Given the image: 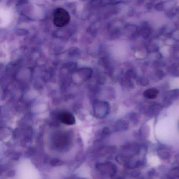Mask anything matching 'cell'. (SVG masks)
Instances as JSON below:
<instances>
[{"instance_id": "3957f363", "label": "cell", "mask_w": 179, "mask_h": 179, "mask_svg": "<svg viewBox=\"0 0 179 179\" xmlns=\"http://www.w3.org/2000/svg\"><path fill=\"white\" fill-rule=\"evenodd\" d=\"M159 93L158 91L155 88H151L145 91L144 92V96L149 99H154L156 98Z\"/></svg>"}, {"instance_id": "7a4b0ae2", "label": "cell", "mask_w": 179, "mask_h": 179, "mask_svg": "<svg viewBox=\"0 0 179 179\" xmlns=\"http://www.w3.org/2000/svg\"><path fill=\"white\" fill-rule=\"evenodd\" d=\"M58 117L60 122L66 125H73L76 122L74 115L67 111L60 113Z\"/></svg>"}, {"instance_id": "6da1fadb", "label": "cell", "mask_w": 179, "mask_h": 179, "mask_svg": "<svg viewBox=\"0 0 179 179\" xmlns=\"http://www.w3.org/2000/svg\"><path fill=\"white\" fill-rule=\"evenodd\" d=\"M71 20L70 15L67 11L62 8H57L53 14V22L54 25L59 27L67 25Z\"/></svg>"}]
</instances>
